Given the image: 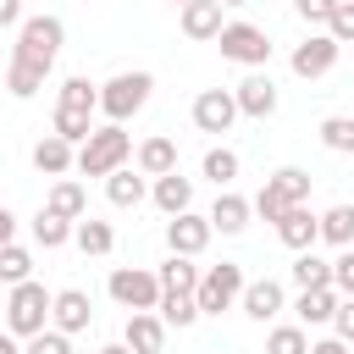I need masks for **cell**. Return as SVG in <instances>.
I'll return each mask as SVG.
<instances>
[{"mask_svg": "<svg viewBox=\"0 0 354 354\" xmlns=\"http://www.w3.org/2000/svg\"><path fill=\"white\" fill-rule=\"evenodd\" d=\"M22 354H72V337L55 332V326H44V332H33V337L22 343Z\"/></svg>", "mask_w": 354, "mask_h": 354, "instance_id": "39", "label": "cell"}, {"mask_svg": "<svg viewBox=\"0 0 354 354\" xmlns=\"http://www.w3.org/2000/svg\"><path fill=\"white\" fill-rule=\"evenodd\" d=\"M122 343H127L133 354H160V348H166V321H160L155 310H133Z\"/></svg>", "mask_w": 354, "mask_h": 354, "instance_id": "15", "label": "cell"}, {"mask_svg": "<svg viewBox=\"0 0 354 354\" xmlns=\"http://www.w3.org/2000/svg\"><path fill=\"white\" fill-rule=\"evenodd\" d=\"M105 293L133 315V310H155L160 304V282H155V271L149 266H116L111 271V282H105Z\"/></svg>", "mask_w": 354, "mask_h": 354, "instance_id": "7", "label": "cell"}, {"mask_svg": "<svg viewBox=\"0 0 354 354\" xmlns=\"http://www.w3.org/2000/svg\"><path fill=\"white\" fill-rule=\"evenodd\" d=\"M266 354H310V332H304L299 321H293V326H271Z\"/></svg>", "mask_w": 354, "mask_h": 354, "instance_id": "37", "label": "cell"}, {"mask_svg": "<svg viewBox=\"0 0 354 354\" xmlns=\"http://www.w3.org/2000/svg\"><path fill=\"white\" fill-rule=\"evenodd\" d=\"M232 122H238L232 88H199L194 94V127L199 133H232Z\"/></svg>", "mask_w": 354, "mask_h": 354, "instance_id": "9", "label": "cell"}, {"mask_svg": "<svg viewBox=\"0 0 354 354\" xmlns=\"http://www.w3.org/2000/svg\"><path fill=\"white\" fill-rule=\"evenodd\" d=\"M348 354H354V343H348Z\"/></svg>", "mask_w": 354, "mask_h": 354, "instance_id": "50", "label": "cell"}, {"mask_svg": "<svg viewBox=\"0 0 354 354\" xmlns=\"http://www.w3.org/2000/svg\"><path fill=\"white\" fill-rule=\"evenodd\" d=\"M249 216H254V210H249V199H243V194H232V188H221L205 221H210V232H227V238H232V232H243V227H249Z\"/></svg>", "mask_w": 354, "mask_h": 354, "instance_id": "17", "label": "cell"}, {"mask_svg": "<svg viewBox=\"0 0 354 354\" xmlns=\"http://www.w3.org/2000/svg\"><path fill=\"white\" fill-rule=\"evenodd\" d=\"M293 282H299V293H304V288H332V260H321L315 249H304V254L293 260Z\"/></svg>", "mask_w": 354, "mask_h": 354, "instance_id": "30", "label": "cell"}, {"mask_svg": "<svg viewBox=\"0 0 354 354\" xmlns=\"http://www.w3.org/2000/svg\"><path fill=\"white\" fill-rule=\"evenodd\" d=\"M277 238L293 249V254H304V249H315V238H321V221H315V210L310 205H293L282 221H277Z\"/></svg>", "mask_w": 354, "mask_h": 354, "instance_id": "16", "label": "cell"}, {"mask_svg": "<svg viewBox=\"0 0 354 354\" xmlns=\"http://www.w3.org/2000/svg\"><path fill=\"white\" fill-rule=\"evenodd\" d=\"M155 315L166 321V326H194L199 321V304H194V293H160V304H155Z\"/></svg>", "mask_w": 354, "mask_h": 354, "instance_id": "31", "label": "cell"}, {"mask_svg": "<svg viewBox=\"0 0 354 354\" xmlns=\"http://www.w3.org/2000/svg\"><path fill=\"white\" fill-rule=\"evenodd\" d=\"M238 166H243V160H238V149H227V144H216V149H205V166H199V171H205V177H210L216 188H232V177H238Z\"/></svg>", "mask_w": 354, "mask_h": 354, "instance_id": "29", "label": "cell"}, {"mask_svg": "<svg viewBox=\"0 0 354 354\" xmlns=\"http://www.w3.org/2000/svg\"><path fill=\"white\" fill-rule=\"evenodd\" d=\"M0 243H17V216L0 205Z\"/></svg>", "mask_w": 354, "mask_h": 354, "instance_id": "44", "label": "cell"}, {"mask_svg": "<svg viewBox=\"0 0 354 354\" xmlns=\"http://www.w3.org/2000/svg\"><path fill=\"white\" fill-rule=\"evenodd\" d=\"M293 205H310V171H304V166H282V171H271L266 188L249 199V210H254L260 221H271V227H277Z\"/></svg>", "mask_w": 354, "mask_h": 354, "instance_id": "3", "label": "cell"}, {"mask_svg": "<svg viewBox=\"0 0 354 354\" xmlns=\"http://www.w3.org/2000/svg\"><path fill=\"white\" fill-rule=\"evenodd\" d=\"M332 326H337V343H354V299H337Z\"/></svg>", "mask_w": 354, "mask_h": 354, "instance_id": "42", "label": "cell"}, {"mask_svg": "<svg viewBox=\"0 0 354 354\" xmlns=\"http://www.w3.org/2000/svg\"><path fill=\"white\" fill-rule=\"evenodd\" d=\"M310 354H348V343H337V337H321V343H310Z\"/></svg>", "mask_w": 354, "mask_h": 354, "instance_id": "45", "label": "cell"}, {"mask_svg": "<svg viewBox=\"0 0 354 354\" xmlns=\"http://www.w3.org/2000/svg\"><path fill=\"white\" fill-rule=\"evenodd\" d=\"M28 277H33V254H28L22 243H0V282L17 288V282H28Z\"/></svg>", "mask_w": 354, "mask_h": 354, "instance_id": "33", "label": "cell"}, {"mask_svg": "<svg viewBox=\"0 0 354 354\" xmlns=\"http://www.w3.org/2000/svg\"><path fill=\"white\" fill-rule=\"evenodd\" d=\"M44 77H50V72H44V66H28V61H11V66H6V88H11L17 100H33V94L44 88Z\"/></svg>", "mask_w": 354, "mask_h": 354, "instance_id": "32", "label": "cell"}, {"mask_svg": "<svg viewBox=\"0 0 354 354\" xmlns=\"http://www.w3.org/2000/svg\"><path fill=\"white\" fill-rule=\"evenodd\" d=\"M72 160H77V149H72L66 138H55V133H44V138L33 144V166H39L44 177H66Z\"/></svg>", "mask_w": 354, "mask_h": 354, "instance_id": "23", "label": "cell"}, {"mask_svg": "<svg viewBox=\"0 0 354 354\" xmlns=\"http://www.w3.org/2000/svg\"><path fill=\"white\" fill-rule=\"evenodd\" d=\"M44 210H50V216H61V221H83V216H88V194H83V183L55 177V188H50Z\"/></svg>", "mask_w": 354, "mask_h": 354, "instance_id": "21", "label": "cell"}, {"mask_svg": "<svg viewBox=\"0 0 354 354\" xmlns=\"http://www.w3.org/2000/svg\"><path fill=\"white\" fill-rule=\"evenodd\" d=\"M332 310H337V293H332V288H304V293H299V304H293L299 326H326V321H332Z\"/></svg>", "mask_w": 354, "mask_h": 354, "instance_id": "25", "label": "cell"}, {"mask_svg": "<svg viewBox=\"0 0 354 354\" xmlns=\"http://www.w3.org/2000/svg\"><path fill=\"white\" fill-rule=\"evenodd\" d=\"M205 243H210V221H205V216L183 210V216H171V221H166V249H171V254L194 260V254H205Z\"/></svg>", "mask_w": 354, "mask_h": 354, "instance_id": "11", "label": "cell"}, {"mask_svg": "<svg viewBox=\"0 0 354 354\" xmlns=\"http://www.w3.org/2000/svg\"><path fill=\"white\" fill-rule=\"evenodd\" d=\"M55 105H66V111H100V83H88V77H66Z\"/></svg>", "mask_w": 354, "mask_h": 354, "instance_id": "34", "label": "cell"}, {"mask_svg": "<svg viewBox=\"0 0 354 354\" xmlns=\"http://www.w3.org/2000/svg\"><path fill=\"white\" fill-rule=\"evenodd\" d=\"M155 282H160V293H194L199 288V266L183 260V254H171L166 266H155Z\"/></svg>", "mask_w": 354, "mask_h": 354, "instance_id": "26", "label": "cell"}, {"mask_svg": "<svg viewBox=\"0 0 354 354\" xmlns=\"http://www.w3.org/2000/svg\"><path fill=\"white\" fill-rule=\"evenodd\" d=\"M232 100H238V116L266 122V116L277 111V83H271V72H249V77L232 88Z\"/></svg>", "mask_w": 354, "mask_h": 354, "instance_id": "13", "label": "cell"}, {"mask_svg": "<svg viewBox=\"0 0 354 354\" xmlns=\"http://www.w3.org/2000/svg\"><path fill=\"white\" fill-rule=\"evenodd\" d=\"M149 199H155V210H160V216H183V210H194V177L166 171V177H155V183H149Z\"/></svg>", "mask_w": 354, "mask_h": 354, "instance_id": "14", "label": "cell"}, {"mask_svg": "<svg viewBox=\"0 0 354 354\" xmlns=\"http://www.w3.org/2000/svg\"><path fill=\"white\" fill-rule=\"evenodd\" d=\"M72 243L83 249V254H111L116 249V232H111V221H94V216H83V221H72Z\"/></svg>", "mask_w": 354, "mask_h": 354, "instance_id": "24", "label": "cell"}, {"mask_svg": "<svg viewBox=\"0 0 354 354\" xmlns=\"http://www.w3.org/2000/svg\"><path fill=\"white\" fill-rule=\"evenodd\" d=\"M171 6H177V11H183V6H188V0H171Z\"/></svg>", "mask_w": 354, "mask_h": 354, "instance_id": "49", "label": "cell"}, {"mask_svg": "<svg viewBox=\"0 0 354 354\" xmlns=\"http://www.w3.org/2000/svg\"><path fill=\"white\" fill-rule=\"evenodd\" d=\"M33 243H39V249H61V243H72V221L39 210V216H33Z\"/></svg>", "mask_w": 354, "mask_h": 354, "instance_id": "35", "label": "cell"}, {"mask_svg": "<svg viewBox=\"0 0 354 354\" xmlns=\"http://www.w3.org/2000/svg\"><path fill=\"white\" fill-rule=\"evenodd\" d=\"M337 50H343V44H332L326 33H310L304 44H293L288 66H293V77H326V72L337 66Z\"/></svg>", "mask_w": 354, "mask_h": 354, "instance_id": "10", "label": "cell"}, {"mask_svg": "<svg viewBox=\"0 0 354 354\" xmlns=\"http://www.w3.org/2000/svg\"><path fill=\"white\" fill-rule=\"evenodd\" d=\"M144 194H149V183H144V171H133V166H122V171L105 177V199H111L116 210H138Z\"/></svg>", "mask_w": 354, "mask_h": 354, "instance_id": "20", "label": "cell"}, {"mask_svg": "<svg viewBox=\"0 0 354 354\" xmlns=\"http://www.w3.org/2000/svg\"><path fill=\"white\" fill-rule=\"evenodd\" d=\"M100 354H133V348H127V343H105Z\"/></svg>", "mask_w": 354, "mask_h": 354, "instance_id": "47", "label": "cell"}, {"mask_svg": "<svg viewBox=\"0 0 354 354\" xmlns=\"http://www.w3.org/2000/svg\"><path fill=\"white\" fill-rule=\"evenodd\" d=\"M332 293H337V299H354V249H343V254L332 260Z\"/></svg>", "mask_w": 354, "mask_h": 354, "instance_id": "40", "label": "cell"}, {"mask_svg": "<svg viewBox=\"0 0 354 354\" xmlns=\"http://www.w3.org/2000/svg\"><path fill=\"white\" fill-rule=\"evenodd\" d=\"M22 22V0H0V28H17Z\"/></svg>", "mask_w": 354, "mask_h": 354, "instance_id": "43", "label": "cell"}, {"mask_svg": "<svg viewBox=\"0 0 354 354\" xmlns=\"http://www.w3.org/2000/svg\"><path fill=\"white\" fill-rule=\"evenodd\" d=\"M50 133H55V138H66V144L77 149V144L94 133V111H66V105H55V116H50Z\"/></svg>", "mask_w": 354, "mask_h": 354, "instance_id": "27", "label": "cell"}, {"mask_svg": "<svg viewBox=\"0 0 354 354\" xmlns=\"http://www.w3.org/2000/svg\"><path fill=\"white\" fill-rule=\"evenodd\" d=\"M221 6H249V0H221Z\"/></svg>", "mask_w": 354, "mask_h": 354, "instance_id": "48", "label": "cell"}, {"mask_svg": "<svg viewBox=\"0 0 354 354\" xmlns=\"http://www.w3.org/2000/svg\"><path fill=\"white\" fill-rule=\"evenodd\" d=\"M183 33H188L194 44L216 39V33H221V0H188V6H183Z\"/></svg>", "mask_w": 354, "mask_h": 354, "instance_id": "22", "label": "cell"}, {"mask_svg": "<svg viewBox=\"0 0 354 354\" xmlns=\"http://www.w3.org/2000/svg\"><path fill=\"white\" fill-rule=\"evenodd\" d=\"M321 144L332 155H354V116H326L321 122Z\"/></svg>", "mask_w": 354, "mask_h": 354, "instance_id": "36", "label": "cell"}, {"mask_svg": "<svg viewBox=\"0 0 354 354\" xmlns=\"http://www.w3.org/2000/svg\"><path fill=\"white\" fill-rule=\"evenodd\" d=\"M127 160H133V133H127L122 122H105V127H94V133L77 144L72 171H83V177H111V171H122Z\"/></svg>", "mask_w": 354, "mask_h": 354, "instance_id": "1", "label": "cell"}, {"mask_svg": "<svg viewBox=\"0 0 354 354\" xmlns=\"http://www.w3.org/2000/svg\"><path fill=\"white\" fill-rule=\"evenodd\" d=\"M61 44H66V22L61 17H22L17 22V44H11V61H28V66H55V55H61Z\"/></svg>", "mask_w": 354, "mask_h": 354, "instance_id": "4", "label": "cell"}, {"mask_svg": "<svg viewBox=\"0 0 354 354\" xmlns=\"http://www.w3.org/2000/svg\"><path fill=\"white\" fill-rule=\"evenodd\" d=\"M238 299H243V266L221 260V266L199 271V288H194V304H199V315H221V310H232Z\"/></svg>", "mask_w": 354, "mask_h": 354, "instance_id": "6", "label": "cell"}, {"mask_svg": "<svg viewBox=\"0 0 354 354\" xmlns=\"http://www.w3.org/2000/svg\"><path fill=\"white\" fill-rule=\"evenodd\" d=\"M133 160H138L144 177H166V171H177V144H171L166 133H155V138H144V144L133 149Z\"/></svg>", "mask_w": 354, "mask_h": 354, "instance_id": "19", "label": "cell"}, {"mask_svg": "<svg viewBox=\"0 0 354 354\" xmlns=\"http://www.w3.org/2000/svg\"><path fill=\"white\" fill-rule=\"evenodd\" d=\"M149 88H155L149 72H116L111 83H100V111L111 122H127V116H138L149 105Z\"/></svg>", "mask_w": 354, "mask_h": 354, "instance_id": "5", "label": "cell"}, {"mask_svg": "<svg viewBox=\"0 0 354 354\" xmlns=\"http://www.w3.org/2000/svg\"><path fill=\"white\" fill-rule=\"evenodd\" d=\"M216 44H221V55H227V61L254 66V72L271 61V39H266V28H254V22H221Z\"/></svg>", "mask_w": 354, "mask_h": 354, "instance_id": "8", "label": "cell"}, {"mask_svg": "<svg viewBox=\"0 0 354 354\" xmlns=\"http://www.w3.org/2000/svg\"><path fill=\"white\" fill-rule=\"evenodd\" d=\"M243 315L249 321H277L282 315V282H271V277H260V282H243Z\"/></svg>", "mask_w": 354, "mask_h": 354, "instance_id": "18", "label": "cell"}, {"mask_svg": "<svg viewBox=\"0 0 354 354\" xmlns=\"http://www.w3.org/2000/svg\"><path fill=\"white\" fill-rule=\"evenodd\" d=\"M293 11H299L304 22H321V28H326V17L337 11V0H293Z\"/></svg>", "mask_w": 354, "mask_h": 354, "instance_id": "41", "label": "cell"}, {"mask_svg": "<svg viewBox=\"0 0 354 354\" xmlns=\"http://www.w3.org/2000/svg\"><path fill=\"white\" fill-rule=\"evenodd\" d=\"M0 326L17 337V343H28L33 332H44L50 326V288L44 282H17L11 293H6V304H0Z\"/></svg>", "mask_w": 354, "mask_h": 354, "instance_id": "2", "label": "cell"}, {"mask_svg": "<svg viewBox=\"0 0 354 354\" xmlns=\"http://www.w3.org/2000/svg\"><path fill=\"white\" fill-rule=\"evenodd\" d=\"M315 221H321V238H326V243L354 249V205H332V210L315 216Z\"/></svg>", "mask_w": 354, "mask_h": 354, "instance_id": "28", "label": "cell"}, {"mask_svg": "<svg viewBox=\"0 0 354 354\" xmlns=\"http://www.w3.org/2000/svg\"><path fill=\"white\" fill-rule=\"evenodd\" d=\"M326 39L332 44H354V0H337V11L326 17Z\"/></svg>", "mask_w": 354, "mask_h": 354, "instance_id": "38", "label": "cell"}, {"mask_svg": "<svg viewBox=\"0 0 354 354\" xmlns=\"http://www.w3.org/2000/svg\"><path fill=\"white\" fill-rule=\"evenodd\" d=\"M88 321H94V304H88L83 288H61V293H50V326H55V332L72 337V332H83Z\"/></svg>", "mask_w": 354, "mask_h": 354, "instance_id": "12", "label": "cell"}, {"mask_svg": "<svg viewBox=\"0 0 354 354\" xmlns=\"http://www.w3.org/2000/svg\"><path fill=\"white\" fill-rule=\"evenodd\" d=\"M0 354H22V343H17V337H11L6 326H0Z\"/></svg>", "mask_w": 354, "mask_h": 354, "instance_id": "46", "label": "cell"}]
</instances>
